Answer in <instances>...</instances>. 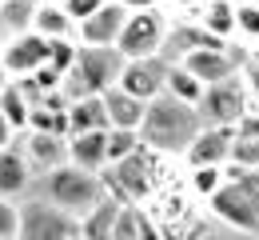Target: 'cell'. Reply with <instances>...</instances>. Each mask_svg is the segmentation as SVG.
Instances as JSON below:
<instances>
[{
    "mask_svg": "<svg viewBox=\"0 0 259 240\" xmlns=\"http://www.w3.org/2000/svg\"><path fill=\"white\" fill-rule=\"evenodd\" d=\"M203 120L192 104H180L171 96H160V100L148 104L144 112V124H140V144L160 152V156H184L192 148V140L199 136Z\"/></svg>",
    "mask_w": 259,
    "mask_h": 240,
    "instance_id": "6da1fadb",
    "label": "cell"
},
{
    "mask_svg": "<svg viewBox=\"0 0 259 240\" xmlns=\"http://www.w3.org/2000/svg\"><path fill=\"white\" fill-rule=\"evenodd\" d=\"M160 160H163L160 152H152V148L140 144L136 156H128V160H120V164L100 172L104 196L116 200V204H124V208H144L156 196V188H160Z\"/></svg>",
    "mask_w": 259,
    "mask_h": 240,
    "instance_id": "7a4b0ae2",
    "label": "cell"
},
{
    "mask_svg": "<svg viewBox=\"0 0 259 240\" xmlns=\"http://www.w3.org/2000/svg\"><path fill=\"white\" fill-rule=\"evenodd\" d=\"M120 72H124V56L116 48H80L72 72L60 84V96L68 104L84 100V96H104L120 84Z\"/></svg>",
    "mask_w": 259,
    "mask_h": 240,
    "instance_id": "3957f363",
    "label": "cell"
},
{
    "mask_svg": "<svg viewBox=\"0 0 259 240\" xmlns=\"http://www.w3.org/2000/svg\"><path fill=\"white\" fill-rule=\"evenodd\" d=\"M44 200L52 208H60L64 216H72V220H84L104 200V184L92 172H80L72 164H64V168L44 176Z\"/></svg>",
    "mask_w": 259,
    "mask_h": 240,
    "instance_id": "277c9868",
    "label": "cell"
},
{
    "mask_svg": "<svg viewBox=\"0 0 259 240\" xmlns=\"http://www.w3.org/2000/svg\"><path fill=\"white\" fill-rule=\"evenodd\" d=\"M167 28H171V16L163 8L152 12H128L124 20V32L116 40V52L124 60H156L167 44Z\"/></svg>",
    "mask_w": 259,
    "mask_h": 240,
    "instance_id": "5b68a950",
    "label": "cell"
},
{
    "mask_svg": "<svg viewBox=\"0 0 259 240\" xmlns=\"http://www.w3.org/2000/svg\"><path fill=\"white\" fill-rule=\"evenodd\" d=\"M199 120L203 128H239L243 116L251 112V100H247V88L239 76H231L224 84H211L203 88V100H199Z\"/></svg>",
    "mask_w": 259,
    "mask_h": 240,
    "instance_id": "8992f818",
    "label": "cell"
},
{
    "mask_svg": "<svg viewBox=\"0 0 259 240\" xmlns=\"http://www.w3.org/2000/svg\"><path fill=\"white\" fill-rule=\"evenodd\" d=\"M16 240H76V220L52 208L44 196L20 204V236Z\"/></svg>",
    "mask_w": 259,
    "mask_h": 240,
    "instance_id": "52a82bcc",
    "label": "cell"
},
{
    "mask_svg": "<svg viewBox=\"0 0 259 240\" xmlns=\"http://www.w3.org/2000/svg\"><path fill=\"white\" fill-rule=\"evenodd\" d=\"M163 80H167V60H124V72H120V92L132 96L140 104H152L163 96Z\"/></svg>",
    "mask_w": 259,
    "mask_h": 240,
    "instance_id": "ba28073f",
    "label": "cell"
},
{
    "mask_svg": "<svg viewBox=\"0 0 259 240\" xmlns=\"http://www.w3.org/2000/svg\"><path fill=\"white\" fill-rule=\"evenodd\" d=\"M207 212H211L220 224H227L231 232H243V236L259 240V216H255V208L247 204V196H243L235 184H224V188L207 200Z\"/></svg>",
    "mask_w": 259,
    "mask_h": 240,
    "instance_id": "9c48e42d",
    "label": "cell"
},
{
    "mask_svg": "<svg viewBox=\"0 0 259 240\" xmlns=\"http://www.w3.org/2000/svg\"><path fill=\"white\" fill-rule=\"evenodd\" d=\"M0 64H4V72H8L12 80L32 76L36 68L48 64V40L36 36V32H24V36H16V40H4V48H0Z\"/></svg>",
    "mask_w": 259,
    "mask_h": 240,
    "instance_id": "30bf717a",
    "label": "cell"
},
{
    "mask_svg": "<svg viewBox=\"0 0 259 240\" xmlns=\"http://www.w3.org/2000/svg\"><path fill=\"white\" fill-rule=\"evenodd\" d=\"M20 140V152H24V160H28V168H32V180L40 176H48V172L64 168L68 164V140L64 136H52V132H24Z\"/></svg>",
    "mask_w": 259,
    "mask_h": 240,
    "instance_id": "8fae6325",
    "label": "cell"
},
{
    "mask_svg": "<svg viewBox=\"0 0 259 240\" xmlns=\"http://www.w3.org/2000/svg\"><path fill=\"white\" fill-rule=\"evenodd\" d=\"M231 144H235V128H199L192 148L184 152V164L188 168H227Z\"/></svg>",
    "mask_w": 259,
    "mask_h": 240,
    "instance_id": "7c38bea8",
    "label": "cell"
},
{
    "mask_svg": "<svg viewBox=\"0 0 259 240\" xmlns=\"http://www.w3.org/2000/svg\"><path fill=\"white\" fill-rule=\"evenodd\" d=\"M124 20H128V12L116 0H108L92 20L76 24V44L80 48H116V40L124 32Z\"/></svg>",
    "mask_w": 259,
    "mask_h": 240,
    "instance_id": "4fadbf2b",
    "label": "cell"
},
{
    "mask_svg": "<svg viewBox=\"0 0 259 240\" xmlns=\"http://www.w3.org/2000/svg\"><path fill=\"white\" fill-rule=\"evenodd\" d=\"M68 164L80 172H100L108 168V132H80V136H68Z\"/></svg>",
    "mask_w": 259,
    "mask_h": 240,
    "instance_id": "5bb4252c",
    "label": "cell"
},
{
    "mask_svg": "<svg viewBox=\"0 0 259 240\" xmlns=\"http://www.w3.org/2000/svg\"><path fill=\"white\" fill-rule=\"evenodd\" d=\"M28 184H32V168H28V160H24V152H20V140H16L12 148L0 152V200L24 196Z\"/></svg>",
    "mask_w": 259,
    "mask_h": 240,
    "instance_id": "9a60e30c",
    "label": "cell"
},
{
    "mask_svg": "<svg viewBox=\"0 0 259 240\" xmlns=\"http://www.w3.org/2000/svg\"><path fill=\"white\" fill-rule=\"evenodd\" d=\"M195 24L207 36L224 40V44H235V0H207L195 16Z\"/></svg>",
    "mask_w": 259,
    "mask_h": 240,
    "instance_id": "2e32d148",
    "label": "cell"
},
{
    "mask_svg": "<svg viewBox=\"0 0 259 240\" xmlns=\"http://www.w3.org/2000/svg\"><path fill=\"white\" fill-rule=\"evenodd\" d=\"M68 124H72V136H80V132H112L104 96H84V100L68 104Z\"/></svg>",
    "mask_w": 259,
    "mask_h": 240,
    "instance_id": "e0dca14e",
    "label": "cell"
},
{
    "mask_svg": "<svg viewBox=\"0 0 259 240\" xmlns=\"http://www.w3.org/2000/svg\"><path fill=\"white\" fill-rule=\"evenodd\" d=\"M104 108H108V124H112V128H120V132H140L144 112H148V104H140V100H132V96H124L120 88L104 92Z\"/></svg>",
    "mask_w": 259,
    "mask_h": 240,
    "instance_id": "ac0fdd59",
    "label": "cell"
},
{
    "mask_svg": "<svg viewBox=\"0 0 259 240\" xmlns=\"http://www.w3.org/2000/svg\"><path fill=\"white\" fill-rule=\"evenodd\" d=\"M120 208L116 200H100L84 220H76V240H112V228H116V216H120Z\"/></svg>",
    "mask_w": 259,
    "mask_h": 240,
    "instance_id": "d6986e66",
    "label": "cell"
},
{
    "mask_svg": "<svg viewBox=\"0 0 259 240\" xmlns=\"http://www.w3.org/2000/svg\"><path fill=\"white\" fill-rule=\"evenodd\" d=\"M32 32L44 36L48 44H52V40H76V24L68 20V12L60 8V4H36Z\"/></svg>",
    "mask_w": 259,
    "mask_h": 240,
    "instance_id": "ffe728a7",
    "label": "cell"
},
{
    "mask_svg": "<svg viewBox=\"0 0 259 240\" xmlns=\"http://www.w3.org/2000/svg\"><path fill=\"white\" fill-rule=\"evenodd\" d=\"M36 0H0V36L16 40V36L32 32Z\"/></svg>",
    "mask_w": 259,
    "mask_h": 240,
    "instance_id": "44dd1931",
    "label": "cell"
},
{
    "mask_svg": "<svg viewBox=\"0 0 259 240\" xmlns=\"http://www.w3.org/2000/svg\"><path fill=\"white\" fill-rule=\"evenodd\" d=\"M163 96H171V100H180V104H192V108H199V100H203V84L195 80L192 72H184L180 64H167Z\"/></svg>",
    "mask_w": 259,
    "mask_h": 240,
    "instance_id": "7402d4cb",
    "label": "cell"
},
{
    "mask_svg": "<svg viewBox=\"0 0 259 240\" xmlns=\"http://www.w3.org/2000/svg\"><path fill=\"white\" fill-rule=\"evenodd\" d=\"M28 112H32V104L24 100V92H20V88H16V80H12V84L0 92V116L12 124V132H16V136H24V132H28Z\"/></svg>",
    "mask_w": 259,
    "mask_h": 240,
    "instance_id": "603a6c76",
    "label": "cell"
},
{
    "mask_svg": "<svg viewBox=\"0 0 259 240\" xmlns=\"http://www.w3.org/2000/svg\"><path fill=\"white\" fill-rule=\"evenodd\" d=\"M235 44H243V48L259 44V4L235 0Z\"/></svg>",
    "mask_w": 259,
    "mask_h": 240,
    "instance_id": "cb8c5ba5",
    "label": "cell"
},
{
    "mask_svg": "<svg viewBox=\"0 0 259 240\" xmlns=\"http://www.w3.org/2000/svg\"><path fill=\"white\" fill-rule=\"evenodd\" d=\"M224 184H227L224 168H188V188L195 192V200H203V204H207Z\"/></svg>",
    "mask_w": 259,
    "mask_h": 240,
    "instance_id": "d4e9b609",
    "label": "cell"
},
{
    "mask_svg": "<svg viewBox=\"0 0 259 240\" xmlns=\"http://www.w3.org/2000/svg\"><path fill=\"white\" fill-rule=\"evenodd\" d=\"M136 152H140V132H120V128L108 132V168L136 156Z\"/></svg>",
    "mask_w": 259,
    "mask_h": 240,
    "instance_id": "484cf974",
    "label": "cell"
},
{
    "mask_svg": "<svg viewBox=\"0 0 259 240\" xmlns=\"http://www.w3.org/2000/svg\"><path fill=\"white\" fill-rule=\"evenodd\" d=\"M227 164L239 168V172H259V140L235 136V144H231V160H227Z\"/></svg>",
    "mask_w": 259,
    "mask_h": 240,
    "instance_id": "4316f807",
    "label": "cell"
},
{
    "mask_svg": "<svg viewBox=\"0 0 259 240\" xmlns=\"http://www.w3.org/2000/svg\"><path fill=\"white\" fill-rule=\"evenodd\" d=\"M224 180H227V184H235V188L247 196V204L255 208V216H259V172H239V168H231V164H227V168H224Z\"/></svg>",
    "mask_w": 259,
    "mask_h": 240,
    "instance_id": "83f0119b",
    "label": "cell"
},
{
    "mask_svg": "<svg viewBox=\"0 0 259 240\" xmlns=\"http://www.w3.org/2000/svg\"><path fill=\"white\" fill-rule=\"evenodd\" d=\"M76 52H80L76 40H52V44H48V68H56L60 76H68L72 64H76Z\"/></svg>",
    "mask_w": 259,
    "mask_h": 240,
    "instance_id": "f1b7e54d",
    "label": "cell"
},
{
    "mask_svg": "<svg viewBox=\"0 0 259 240\" xmlns=\"http://www.w3.org/2000/svg\"><path fill=\"white\" fill-rule=\"evenodd\" d=\"M112 240H140V208H120Z\"/></svg>",
    "mask_w": 259,
    "mask_h": 240,
    "instance_id": "f546056e",
    "label": "cell"
},
{
    "mask_svg": "<svg viewBox=\"0 0 259 240\" xmlns=\"http://www.w3.org/2000/svg\"><path fill=\"white\" fill-rule=\"evenodd\" d=\"M20 236V204L16 200H0V240Z\"/></svg>",
    "mask_w": 259,
    "mask_h": 240,
    "instance_id": "4dcf8cb0",
    "label": "cell"
},
{
    "mask_svg": "<svg viewBox=\"0 0 259 240\" xmlns=\"http://www.w3.org/2000/svg\"><path fill=\"white\" fill-rule=\"evenodd\" d=\"M104 4H108V0H64L60 8L68 12V20H72V24H84V20H92V16H96Z\"/></svg>",
    "mask_w": 259,
    "mask_h": 240,
    "instance_id": "1f68e13d",
    "label": "cell"
},
{
    "mask_svg": "<svg viewBox=\"0 0 259 240\" xmlns=\"http://www.w3.org/2000/svg\"><path fill=\"white\" fill-rule=\"evenodd\" d=\"M239 80H243V88H247V100H251V112H259V64H243L239 68Z\"/></svg>",
    "mask_w": 259,
    "mask_h": 240,
    "instance_id": "d6a6232c",
    "label": "cell"
},
{
    "mask_svg": "<svg viewBox=\"0 0 259 240\" xmlns=\"http://www.w3.org/2000/svg\"><path fill=\"white\" fill-rule=\"evenodd\" d=\"M140 240H163V228L160 220L148 212V208H140Z\"/></svg>",
    "mask_w": 259,
    "mask_h": 240,
    "instance_id": "836d02e7",
    "label": "cell"
},
{
    "mask_svg": "<svg viewBox=\"0 0 259 240\" xmlns=\"http://www.w3.org/2000/svg\"><path fill=\"white\" fill-rule=\"evenodd\" d=\"M235 136H251V140H259V112H247V116H243V124L235 128Z\"/></svg>",
    "mask_w": 259,
    "mask_h": 240,
    "instance_id": "e575fe53",
    "label": "cell"
},
{
    "mask_svg": "<svg viewBox=\"0 0 259 240\" xmlns=\"http://www.w3.org/2000/svg\"><path fill=\"white\" fill-rule=\"evenodd\" d=\"M124 12H152V8H160L163 0H116Z\"/></svg>",
    "mask_w": 259,
    "mask_h": 240,
    "instance_id": "d590c367",
    "label": "cell"
},
{
    "mask_svg": "<svg viewBox=\"0 0 259 240\" xmlns=\"http://www.w3.org/2000/svg\"><path fill=\"white\" fill-rule=\"evenodd\" d=\"M12 144H16V132H12V124L0 116V152H4V148H12Z\"/></svg>",
    "mask_w": 259,
    "mask_h": 240,
    "instance_id": "8d00e7d4",
    "label": "cell"
},
{
    "mask_svg": "<svg viewBox=\"0 0 259 240\" xmlns=\"http://www.w3.org/2000/svg\"><path fill=\"white\" fill-rule=\"evenodd\" d=\"M8 84H12V76H8V72H4V64H0V92H4Z\"/></svg>",
    "mask_w": 259,
    "mask_h": 240,
    "instance_id": "74e56055",
    "label": "cell"
},
{
    "mask_svg": "<svg viewBox=\"0 0 259 240\" xmlns=\"http://www.w3.org/2000/svg\"><path fill=\"white\" fill-rule=\"evenodd\" d=\"M247 60H251V64H259V44H255V48H247Z\"/></svg>",
    "mask_w": 259,
    "mask_h": 240,
    "instance_id": "f35d334b",
    "label": "cell"
},
{
    "mask_svg": "<svg viewBox=\"0 0 259 240\" xmlns=\"http://www.w3.org/2000/svg\"><path fill=\"white\" fill-rule=\"evenodd\" d=\"M36 4H64V0H36Z\"/></svg>",
    "mask_w": 259,
    "mask_h": 240,
    "instance_id": "ab89813d",
    "label": "cell"
},
{
    "mask_svg": "<svg viewBox=\"0 0 259 240\" xmlns=\"http://www.w3.org/2000/svg\"><path fill=\"white\" fill-rule=\"evenodd\" d=\"M0 48H4V36H0Z\"/></svg>",
    "mask_w": 259,
    "mask_h": 240,
    "instance_id": "60d3db41",
    "label": "cell"
},
{
    "mask_svg": "<svg viewBox=\"0 0 259 240\" xmlns=\"http://www.w3.org/2000/svg\"><path fill=\"white\" fill-rule=\"evenodd\" d=\"M247 4H259V0H247Z\"/></svg>",
    "mask_w": 259,
    "mask_h": 240,
    "instance_id": "b9f144b4",
    "label": "cell"
},
{
    "mask_svg": "<svg viewBox=\"0 0 259 240\" xmlns=\"http://www.w3.org/2000/svg\"><path fill=\"white\" fill-rule=\"evenodd\" d=\"M203 4H207V0H203Z\"/></svg>",
    "mask_w": 259,
    "mask_h": 240,
    "instance_id": "7bdbcfd3",
    "label": "cell"
}]
</instances>
